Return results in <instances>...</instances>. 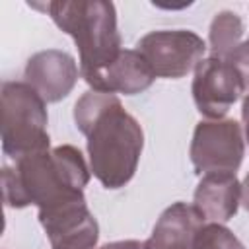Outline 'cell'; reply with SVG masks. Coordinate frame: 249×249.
Returning <instances> with one entry per match:
<instances>
[{"label":"cell","instance_id":"obj_1","mask_svg":"<svg viewBox=\"0 0 249 249\" xmlns=\"http://www.w3.org/2000/svg\"><path fill=\"white\" fill-rule=\"evenodd\" d=\"M76 128L86 136L91 175L105 189L124 187L136 173L144 130L113 93L86 91L74 105Z\"/></svg>","mask_w":249,"mask_h":249},{"label":"cell","instance_id":"obj_2","mask_svg":"<svg viewBox=\"0 0 249 249\" xmlns=\"http://www.w3.org/2000/svg\"><path fill=\"white\" fill-rule=\"evenodd\" d=\"M89 177L91 169L76 146H54L4 165V202L10 208H47L84 195Z\"/></svg>","mask_w":249,"mask_h":249},{"label":"cell","instance_id":"obj_3","mask_svg":"<svg viewBox=\"0 0 249 249\" xmlns=\"http://www.w3.org/2000/svg\"><path fill=\"white\" fill-rule=\"evenodd\" d=\"M45 8L56 27L74 39L80 54V76L86 84L121 54V33L113 2L54 0Z\"/></svg>","mask_w":249,"mask_h":249},{"label":"cell","instance_id":"obj_4","mask_svg":"<svg viewBox=\"0 0 249 249\" xmlns=\"http://www.w3.org/2000/svg\"><path fill=\"white\" fill-rule=\"evenodd\" d=\"M2 107V152L12 160L51 148L47 130L49 115L45 99L25 82H4Z\"/></svg>","mask_w":249,"mask_h":249},{"label":"cell","instance_id":"obj_5","mask_svg":"<svg viewBox=\"0 0 249 249\" xmlns=\"http://www.w3.org/2000/svg\"><path fill=\"white\" fill-rule=\"evenodd\" d=\"M189 156L200 177L206 173H235L245 156L241 124L233 119L200 121L193 130Z\"/></svg>","mask_w":249,"mask_h":249},{"label":"cell","instance_id":"obj_6","mask_svg":"<svg viewBox=\"0 0 249 249\" xmlns=\"http://www.w3.org/2000/svg\"><path fill=\"white\" fill-rule=\"evenodd\" d=\"M136 51L146 58L156 78L179 80L204 58L206 43L191 29H158L140 37Z\"/></svg>","mask_w":249,"mask_h":249},{"label":"cell","instance_id":"obj_7","mask_svg":"<svg viewBox=\"0 0 249 249\" xmlns=\"http://www.w3.org/2000/svg\"><path fill=\"white\" fill-rule=\"evenodd\" d=\"M193 99L198 113L208 121L226 119L228 111L245 93L241 76L224 58L206 56L195 68Z\"/></svg>","mask_w":249,"mask_h":249},{"label":"cell","instance_id":"obj_8","mask_svg":"<svg viewBox=\"0 0 249 249\" xmlns=\"http://www.w3.org/2000/svg\"><path fill=\"white\" fill-rule=\"evenodd\" d=\"M37 218L51 241V249H97L99 226L84 195L39 208Z\"/></svg>","mask_w":249,"mask_h":249},{"label":"cell","instance_id":"obj_9","mask_svg":"<svg viewBox=\"0 0 249 249\" xmlns=\"http://www.w3.org/2000/svg\"><path fill=\"white\" fill-rule=\"evenodd\" d=\"M80 76V64L72 54L47 49L31 54L23 68V82L29 84L45 103H58L68 97Z\"/></svg>","mask_w":249,"mask_h":249},{"label":"cell","instance_id":"obj_10","mask_svg":"<svg viewBox=\"0 0 249 249\" xmlns=\"http://www.w3.org/2000/svg\"><path fill=\"white\" fill-rule=\"evenodd\" d=\"M154 80L156 76L146 58L136 49H123L107 68H103L88 82V86L101 93L136 95L146 91Z\"/></svg>","mask_w":249,"mask_h":249},{"label":"cell","instance_id":"obj_11","mask_svg":"<svg viewBox=\"0 0 249 249\" xmlns=\"http://www.w3.org/2000/svg\"><path fill=\"white\" fill-rule=\"evenodd\" d=\"M239 204L241 183L235 173H206L193 195V206L204 222L224 224L237 214Z\"/></svg>","mask_w":249,"mask_h":249},{"label":"cell","instance_id":"obj_12","mask_svg":"<svg viewBox=\"0 0 249 249\" xmlns=\"http://www.w3.org/2000/svg\"><path fill=\"white\" fill-rule=\"evenodd\" d=\"M202 224L204 220L193 204L173 202L154 224L146 249H193L195 235Z\"/></svg>","mask_w":249,"mask_h":249},{"label":"cell","instance_id":"obj_13","mask_svg":"<svg viewBox=\"0 0 249 249\" xmlns=\"http://www.w3.org/2000/svg\"><path fill=\"white\" fill-rule=\"evenodd\" d=\"M243 33H245L243 19L235 12H231V10L218 12L208 29L210 56L226 60L243 43Z\"/></svg>","mask_w":249,"mask_h":249},{"label":"cell","instance_id":"obj_14","mask_svg":"<svg viewBox=\"0 0 249 249\" xmlns=\"http://www.w3.org/2000/svg\"><path fill=\"white\" fill-rule=\"evenodd\" d=\"M193 249H245V245L224 224L204 222L195 235Z\"/></svg>","mask_w":249,"mask_h":249},{"label":"cell","instance_id":"obj_15","mask_svg":"<svg viewBox=\"0 0 249 249\" xmlns=\"http://www.w3.org/2000/svg\"><path fill=\"white\" fill-rule=\"evenodd\" d=\"M226 60L237 70V74L241 76V82H243L245 95H249V37L243 39V43Z\"/></svg>","mask_w":249,"mask_h":249},{"label":"cell","instance_id":"obj_16","mask_svg":"<svg viewBox=\"0 0 249 249\" xmlns=\"http://www.w3.org/2000/svg\"><path fill=\"white\" fill-rule=\"evenodd\" d=\"M99 249H146V239H121V241H111L101 245Z\"/></svg>","mask_w":249,"mask_h":249},{"label":"cell","instance_id":"obj_17","mask_svg":"<svg viewBox=\"0 0 249 249\" xmlns=\"http://www.w3.org/2000/svg\"><path fill=\"white\" fill-rule=\"evenodd\" d=\"M241 121H243V136L249 144V95H245L241 105Z\"/></svg>","mask_w":249,"mask_h":249},{"label":"cell","instance_id":"obj_18","mask_svg":"<svg viewBox=\"0 0 249 249\" xmlns=\"http://www.w3.org/2000/svg\"><path fill=\"white\" fill-rule=\"evenodd\" d=\"M241 206L249 212V173L245 175V179L241 183Z\"/></svg>","mask_w":249,"mask_h":249}]
</instances>
